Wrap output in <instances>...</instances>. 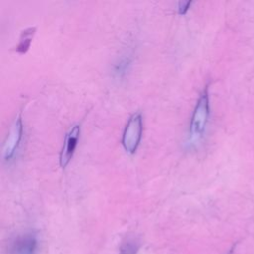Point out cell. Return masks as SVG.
<instances>
[{
	"label": "cell",
	"mask_w": 254,
	"mask_h": 254,
	"mask_svg": "<svg viewBox=\"0 0 254 254\" xmlns=\"http://www.w3.org/2000/svg\"><path fill=\"white\" fill-rule=\"evenodd\" d=\"M191 5V1H188V2H180L179 6H178V10L179 13L181 15H185L187 13V11L189 10L190 6Z\"/></svg>",
	"instance_id": "9c48e42d"
},
{
	"label": "cell",
	"mask_w": 254,
	"mask_h": 254,
	"mask_svg": "<svg viewBox=\"0 0 254 254\" xmlns=\"http://www.w3.org/2000/svg\"><path fill=\"white\" fill-rule=\"evenodd\" d=\"M138 249V245L134 240H128L121 246L122 254H135Z\"/></svg>",
	"instance_id": "52a82bcc"
},
{
	"label": "cell",
	"mask_w": 254,
	"mask_h": 254,
	"mask_svg": "<svg viewBox=\"0 0 254 254\" xmlns=\"http://www.w3.org/2000/svg\"><path fill=\"white\" fill-rule=\"evenodd\" d=\"M80 135V126L74 125L66 134L64 143L60 155V165L62 168H65L70 162L75 148L77 146V141Z\"/></svg>",
	"instance_id": "277c9868"
},
{
	"label": "cell",
	"mask_w": 254,
	"mask_h": 254,
	"mask_svg": "<svg viewBox=\"0 0 254 254\" xmlns=\"http://www.w3.org/2000/svg\"><path fill=\"white\" fill-rule=\"evenodd\" d=\"M130 64V59L129 58H123L119 63L115 65V72L118 75H121L125 73V71L128 69V66Z\"/></svg>",
	"instance_id": "ba28073f"
},
{
	"label": "cell",
	"mask_w": 254,
	"mask_h": 254,
	"mask_svg": "<svg viewBox=\"0 0 254 254\" xmlns=\"http://www.w3.org/2000/svg\"><path fill=\"white\" fill-rule=\"evenodd\" d=\"M209 116V97L207 87L202 91L193 110L190 125V141L196 143L202 137Z\"/></svg>",
	"instance_id": "6da1fadb"
},
{
	"label": "cell",
	"mask_w": 254,
	"mask_h": 254,
	"mask_svg": "<svg viewBox=\"0 0 254 254\" xmlns=\"http://www.w3.org/2000/svg\"><path fill=\"white\" fill-rule=\"evenodd\" d=\"M23 135V124L21 116L18 115L14 120L3 146V158L5 161H10L18 150Z\"/></svg>",
	"instance_id": "3957f363"
},
{
	"label": "cell",
	"mask_w": 254,
	"mask_h": 254,
	"mask_svg": "<svg viewBox=\"0 0 254 254\" xmlns=\"http://www.w3.org/2000/svg\"><path fill=\"white\" fill-rule=\"evenodd\" d=\"M37 248V238L32 233L19 236L12 244V254H35Z\"/></svg>",
	"instance_id": "5b68a950"
},
{
	"label": "cell",
	"mask_w": 254,
	"mask_h": 254,
	"mask_svg": "<svg viewBox=\"0 0 254 254\" xmlns=\"http://www.w3.org/2000/svg\"><path fill=\"white\" fill-rule=\"evenodd\" d=\"M34 31L35 29H28V30H25L23 33H22V38H21V41H20V44L18 46V51L20 53H25L29 46H30V43H31V40H32V37L34 35Z\"/></svg>",
	"instance_id": "8992f818"
},
{
	"label": "cell",
	"mask_w": 254,
	"mask_h": 254,
	"mask_svg": "<svg viewBox=\"0 0 254 254\" xmlns=\"http://www.w3.org/2000/svg\"><path fill=\"white\" fill-rule=\"evenodd\" d=\"M142 116L140 113H134L129 118L122 136V146L126 152L133 154L137 151L142 138Z\"/></svg>",
	"instance_id": "7a4b0ae2"
}]
</instances>
